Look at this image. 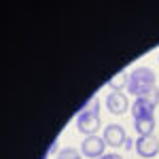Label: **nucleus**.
<instances>
[{
    "label": "nucleus",
    "mask_w": 159,
    "mask_h": 159,
    "mask_svg": "<svg viewBox=\"0 0 159 159\" xmlns=\"http://www.w3.org/2000/svg\"><path fill=\"white\" fill-rule=\"evenodd\" d=\"M127 81H129V72L127 70H121L119 74H115L108 81V87L112 91H123V89H127Z\"/></svg>",
    "instance_id": "nucleus-9"
},
{
    "label": "nucleus",
    "mask_w": 159,
    "mask_h": 159,
    "mask_svg": "<svg viewBox=\"0 0 159 159\" xmlns=\"http://www.w3.org/2000/svg\"><path fill=\"white\" fill-rule=\"evenodd\" d=\"M153 87H157V76H155V70H153V68H148V66H138V68H134V70L129 72L127 91H129L134 98L144 96Z\"/></svg>",
    "instance_id": "nucleus-1"
},
{
    "label": "nucleus",
    "mask_w": 159,
    "mask_h": 159,
    "mask_svg": "<svg viewBox=\"0 0 159 159\" xmlns=\"http://www.w3.org/2000/svg\"><path fill=\"white\" fill-rule=\"evenodd\" d=\"M81 157H83V153L74 147H64L57 153V159H81Z\"/></svg>",
    "instance_id": "nucleus-10"
},
{
    "label": "nucleus",
    "mask_w": 159,
    "mask_h": 159,
    "mask_svg": "<svg viewBox=\"0 0 159 159\" xmlns=\"http://www.w3.org/2000/svg\"><path fill=\"white\" fill-rule=\"evenodd\" d=\"M134 127L140 136H151L155 132V115L148 117H136L134 119Z\"/></svg>",
    "instance_id": "nucleus-7"
},
{
    "label": "nucleus",
    "mask_w": 159,
    "mask_h": 159,
    "mask_svg": "<svg viewBox=\"0 0 159 159\" xmlns=\"http://www.w3.org/2000/svg\"><path fill=\"white\" fill-rule=\"evenodd\" d=\"M83 110H87V112H93V115H100V100H98V96H93V98L87 100V104L83 106Z\"/></svg>",
    "instance_id": "nucleus-11"
},
{
    "label": "nucleus",
    "mask_w": 159,
    "mask_h": 159,
    "mask_svg": "<svg viewBox=\"0 0 159 159\" xmlns=\"http://www.w3.org/2000/svg\"><path fill=\"white\" fill-rule=\"evenodd\" d=\"M102 121H100V115H93V112H87V110H79L76 115V129L85 136H98V129Z\"/></svg>",
    "instance_id": "nucleus-2"
},
{
    "label": "nucleus",
    "mask_w": 159,
    "mask_h": 159,
    "mask_svg": "<svg viewBox=\"0 0 159 159\" xmlns=\"http://www.w3.org/2000/svg\"><path fill=\"white\" fill-rule=\"evenodd\" d=\"M106 142H104V138L102 136H87L85 140H83V144H81V153H83V157H89V159H100L106 155Z\"/></svg>",
    "instance_id": "nucleus-3"
},
{
    "label": "nucleus",
    "mask_w": 159,
    "mask_h": 159,
    "mask_svg": "<svg viewBox=\"0 0 159 159\" xmlns=\"http://www.w3.org/2000/svg\"><path fill=\"white\" fill-rule=\"evenodd\" d=\"M155 108L157 106H153L151 102H147L142 98H136L134 104H132V115H134V119L136 117H148V115H155Z\"/></svg>",
    "instance_id": "nucleus-8"
},
{
    "label": "nucleus",
    "mask_w": 159,
    "mask_h": 159,
    "mask_svg": "<svg viewBox=\"0 0 159 159\" xmlns=\"http://www.w3.org/2000/svg\"><path fill=\"white\" fill-rule=\"evenodd\" d=\"M136 153L144 159H155V155L159 153V138L155 134L151 136H140L136 140Z\"/></svg>",
    "instance_id": "nucleus-4"
},
{
    "label": "nucleus",
    "mask_w": 159,
    "mask_h": 159,
    "mask_svg": "<svg viewBox=\"0 0 159 159\" xmlns=\"http://www.w3.org/2000/svg\"><path fill=\"white\" fill-rule=\"evenodd\" d=\"M100 159H123V157L119 155V153H106L104 157H100Z\"/></svg>",
    "instance_id": "nucleus-12"
},
{
    "label": "nucleus",
    "mask_w": 159,
    "mask_h": 159,
    "mask_svg": "<svg viewBox=\"0 0 159 159\" xmlns=\"http://www.w3.org/2000/svg\"><path fill=\"white\" fill-rule=\"evenodd\" d=\"M102 138H104V142H106L108 147L119 148V147L125 144L127 134H125V127H123V125H119V123H110V125H106V129H104Z\"/></svg>",
    "instance_id": "nucleus-5"
},
{
    "label": "nucleus",
    "mask_w": 159,
    "mask_h": 159,
    "mask_svg": "<svg viewBox=\"0 0 159 159\" xmlns=\"http://www.w3.org/2000/svg\"><path fill=\"white\" fill-rule=\"evenodd\" d=\"M123 147L127 148V151H132V147H136V142H134V140H132V138H127V140H125V144H123Z\"/></svg>",
    "instance_id": "nucleus-13"
},
{
    "label": "nucleus",
    "mask_w": 159,
    "mask_h": 159,
    "mask_svg": "<svg viewBox=\"0 0 159 159\" xmlns=\"http://www.w3.org/2000/svg\"><path fill=\"white\" fill-rule=\"evenodd\" d=\"M106 108L112 112V115H123L125 110L129 108V100L123 91H110L106 96Z\"/></svg>",
    "instance_id": "nucleus-6"
}]
</instances>
